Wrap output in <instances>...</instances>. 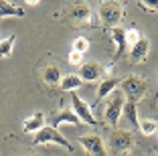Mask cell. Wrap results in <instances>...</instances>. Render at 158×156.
Here are the masks:
<instances>
[{
	"label": "cell",
	"mask_w": 158,
	"mask_h": 156,
	"mask_svg": "<svg viewBox=\"0 0 158 156\" xmlns=\"http://www.w3.org/2000/svg\"><path fill=\"white\" fill-rule=\"evenodd\" d=\"M24 2H27V4H31V6H37L41 0H24Z\"/></svg>",
	"instance_id": "25"
},
{
	"label": "cell",
	"mask_w": 158,
	"mask_h": 156,
	"mask_svg": "<svg viewBox=\"0 0 158 156\" xmlns=\"http://www.w3.org/2000/svg\"><path fill=\"white\" fill-rule=\"evenodd\" d=\"M69 63L71 65H81V63H83V53L71 51V53H69Z\"/></svg>",
	"instance_id": "24"
},
{
	"label": "cell",
	"mask_w": 158,
	"mask_h": 156,
	"mask_svg": "<svg viewBox=\"0 0 158 156\" xmlns=\"http://www.w3.org/2000/svg\"><path fill=\"white\" fill-rule=\"evenodd\" d=\"M118 156H132V154H128V152H124V154H118Z\"/></svg>",
	"instance_id": "26"
},
{
	"label": "cell",
	"mask_w": 158,
	"mask_h": 156,
	"mask_svg": "<svg viewBox=\"0 0 158 156\" xmlns=\"http://www.w3.org/2000/svg\"><path fill=\"white\" fill-rule=\"evenodd\" d=\"M140 37H142V35H140L136 28H132V31H126V45H128V49H130V47L134 45V43L138 41Z\"/></svg>",
	"instance_id": "22"
},
{
	"label": "cell",
	"mask_w": 158,
	"mask_h": 156,
	"mask_svg": "<svg viewBox=\"0 0 158 156\" xmlns=\"http://www.w3.org/2000/svg\"><path fill=\"white\" fill-rule=\"evenodd\" d=\"M43 126H45V114H43V112H37V114L28 116L23 122V130L27 134H35L37 130H41Z\"/></svg>",
	"instance_id": "11"
},
{
	"label": "cell",
	"mask_w": 158,
	"mask_h": 156,
	"mask_svg": "<svg viewBox=\"0 0 158 156\" xmlns=\"http://www.w3.org/2000/svg\"><path fill=\"white\" fill-rule=\"evenodd\" d=\"M112 41L116 43V55L122 57L126 53V49H128V45H126V31L120 27H114L112 28Z\"/></svg>",
	"instance_id": "14"
},
{
	"label": "cell",
	"mask_w": 158,
	"mask_h": 156,
	"mask_svg": "<svg viewBox=\"0 0 158 156\" xmlns=\"http://www.w3.org/2000/svg\"><path fill=\"white\" fill-rule=\"evenodd\" d=\"M23 156H35V154H23Z\"/></svg>",
	"instance_id": "27"
},
{
	"label": "cell",
	"mask_w": 158,
	"mask_h": 156,
	"mask_svg": "<svg viewBox=\"0 0 158 156\" xmlns=\"http://www.w3.org/2000/svg\"><path fill=\"white\" fill-rule=\"evenodd\" d=\"M124 93H116V95H112V99L107 101L106 106V120L107 124L112 126V128H118V122H120L122 118V108H124Z\"/></svg>",
	"instance_id": "6"
},
{
	"label": "cell",
	"mask_w": 158,
	"mask_h": 156,
	"mask_svg": "<svg viewBox=\"0 0 158 156\" xmlns=\"http://www.w3.org/2000/svg\"><path fill=\"white\" fill-rule=\"evenodd\" d=\"M122 114L126 116V120L130 122L134 128H138V101H130V99H126L124 101V108H122Z\"/></svg>",
	"instance_id": "13"
},
{
	"label": "cell",
	"mask_w": 158,
	"mask_h": 156,
	"mask_svg": "<svg viewBox=\"0 0 158 156\" xmlns=\"http://www.w3.org/2000/svg\"><path fill=\"white\" fill-rule=\"evenodd\" d=\"M99 16H102V20L106 24L116 27V24L122 20V16H124L122 4L118 2V0H106V2H102V6H99Z\"/></svg>",
	"instance_id": "4"
},
{
	"label": "cell",
	"mask_w": 158,
	"mask_h": 156,
	"mask_svg": "<svg viewBox=\"0 0 158 156\" xmlns=\"http://www.w3.org/2000/svg\"><path fill=\"white\" fill-rule=\"evenodd\" d=\"M79 144L83 146V150L87 152L89 156H107L106 144H103L102 136H98V134H87V136H81V138H79Z\"/></svg>",
	"instance_id": "7"
},
{
	"label": "cell",
	"mask_w": 158,
	"mask_h": 156,
	"mask_svg": "<svg viewBox=\"0 0 158 156\" xmlns=\"http://www.w3.org/2000/svg\"><path fill=\"white\" fill-rule=\"evenodd\" d=\"M14 43H16V35H8L6 39L0 41V57H10L12 55V49H14Z\"/></svg>",
	"instance_id": "19"
},
{
	"label": "cell",
	"mask_w": 158,
	"mask_h": 156,
	"mask_svg": "<svg viewBox=\"0 0 158 156\" xmlns=\"http://www.w3.org/2000/svg\"><path fill=\"white\" fill-rule=\"evenodd\" d=\"M61 124H71V126H77L81 124V120L75 116L73 110H61L59 114H55V120H53V126L55 128H59Z\"/></svg>",
	"instance_id": "12"
},
{
	"label": "cell",
	"mask_w": 158,
	"mask_h": 156,
	"mask_svg": "<svg viewBox=\"0 0 158 156\" xmlns=\"http://www.w3.org/2000/svg\"><path fill=\"white\" fill-rule=\"evenodd\" d=\"M102 75H103V69H102V65L95 63V61L81 63V67H79V77L83 79V81H98Z\"/></svg>",
	"instance_id": "10"
},
{
	"label": "cell",
	"mask_w": 158,
	"mask_h": 156,
	"mask_svg": "<svg viewBox=\"0 0 158 156\" xmlns=\"http://www.w3.org/2000/svg\"><path fill=\"white\" fill-rule=\"evenodd\" d=\"M59 85L63 91H75L77 87L83 85V79L79 77V75H65V77H61Z\"/></svg>",
	"instance_id": "16"
},
{
	"label": "cell",
	"mask_w": 158,
	"mask_h": 156,
	"mask_svg": "<svg viewBox=\"0 0 158 156\" xmlns=\"http://www.w3.org/2000/svg\"><path fill=\"white\" fill-rule=\"evenodd\" d=\"M138 4L142 6L144 10H148V12H156V8H158V0H138Z\"/></svg>",
	"instance_id": "23"
},
{
	"label": "cell",
	"mask_w": 158,
	"mask_h": 156,
	"mask_svg": "<svg viewBox=\"0 0 158 156\" xmlns=\"http://www.w3.org/2000/svg\"><path fill=\"white\" fill-rule=\"evenodd\" d=\"M35 144H57V146H63L65 150L73 152V146L69 144V140L55 126H43L41 130H37L35 132Z\"/></svg>",
	"instance_id": "2"
},
{
	"label": "cell",
	"mask_w": 158,
	"mask_h": 156,
	"mask_svg": "<svg viewBox=\"0 0 158 156\" xmlns=\"http://www.w3.org/2000/svg\"><path fill=\"white\" fill-rule=\"evenodd\" d=\"M120 85H122L124 97L130 101H140L146 95V91H148V83L140 75H128V77H124L120 81Z\"/></svg>",
	"instance_id": "1"
},
{
	"label": "cell",
	"mask_w": 158,
	"mask_h": 156,
	"mask_svg": "<svg viewBox=\"0 0 158 156\" xmlns=\"http://www.w3.org/2000/svg\"><path fill=\"white\" fill-rule=\"evenodd\" d=\"M118 85H120V79H103L98 87V97H107L110 93H114V89H118Z\"/></svg>",
	"instance_id": "18"
},
{
	"label": "cell",
	"mask_w": 158,
	"mask_h": 156,
	"mask_svg": "<svg viewBox=\"0 0 158 156\" xmlns=\"http://www.w3.org/2000/svg\"><path fill=\"white\" fill-rule=\"evenodd\" d=\"M61 77H63V75H61V71H59V67H57V65H47V67L43 69V81L49 83V85L59 83Z\"/></svg>",
	"instance_id": "17"
},
{
	"label": "cell",
	"mask_w": 158,
	"mask_h": 156,
	"mask_svg": "<svg viewBox=\"0 0 158 156\" xmlns=\"http://www.w3.org/2000/svg\"><path fill=\"white\" fill-rule=\"evenodd\" d=\"M69 16L75 20L77 24H87L91 20V8L85 2H73L69 6Z\"/></svg>",
	"instance_id": "8"
},
{
	"label": "cell",
	"mask_w": 158,
	"mask_h": 156,
	"mask_svg": "<svg viewBox=\"0 0 158 156\" xmlns=\"http://www.w3.org/2000/svg\"><path fill=\"white\" fill-rule=\"evenodd\" d=\"M156 120H142V122H138V130H142V134H146V136H154L156 134Z\"/></svg>",
	"instance_id": "20"
},
{
	"label": "cell",
	"mask_w": 158,
	"mask_h": 156,
	"mask_svg": "<svg viewBox=\"0 0 158 156\" xmlns=\"http://www.w3.org/2000/svg\"><path fill=\"white\" fill-rule=\"evenodd\" d=\"M2 16H16V19H20V16H24V10L20 6H14L10 0H0V19Z\"/></svg>",
	"instance_id": "15"
},
{
	"label": "cell",
	"mask_w": 158,
	"mask_h": 156,
	"mask_svg": "<svg viewBox=\"0 0 158 156\" xmlns=\"http://www.w3.org/2000/svg\"><path fill=\"white\" fill-rule=\"evenodd\" d=\"M71 103H73V112L75 116H77L79 120H81V124H87V126H98V120H95V116L91 114V108H89V103H85L81 97L77 95V93L71 91Z\"/></svg>",
	"instance_id": "5"
},
{
	"label": "cell",
	"mask_w": 158,
	"mask_h": 156,
	"mask_svg": "<svg viewBox=\"0 0 158 156\" xmlns=\"http://www.w3.org/2000/svg\"><path fill=\"white\" fill-rule=\"evenodd\" d=\"M148 53H150V41L146 37H140L138 41L130 47V59L134 61V63H142V61H146Z\"/></svg>",
	"instance_id": "9"
},
{
	"label": "cell",
	"mask_w": 158,
	"mask_h": 156,
	"mask_svg": "<svg viewBox=\"0 0 158 156\" xmlns=\"http://www.w3.org/2000/svg\"><path fill=\"white\" fill-rule=\"evenodd\" d=\"M89 49V41L85 37H77L73 41V51H79V53H85Z\"/></svg>",
	"instance_id": "21"
},
{
	"label": "cell",
	"mask_w": 158,
	"mask_h": 156,
	"mask_svg": "<svg viewBox=\"0 0 158 156\" xmlns=\"http://www.w3.org/2000/svg\"><path fill=\"white\" fill-rule=\"evenodd\" d=\"M132 144H134L132 132H128V130H118V128L112 130L110 140H107V146H110V150H112L114 154H124V152H128L132 148Z\"/></svg>",
	"instance_id": "3"
}]
</instances>
